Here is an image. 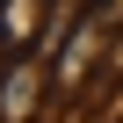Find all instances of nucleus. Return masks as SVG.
Returning a JSON list of instances; mask_svg holds the SVG:
<instances>
[{"label":"nucleus","mask_w":123,"mask_h":123,"mask_svg":"<svg viewBox=\"0 0 123 123\" xmlns=\"http://www.w3.org/2000/svg\"><path fill=\"white\" fill-rule=\"evenodd\" d=\"M109 43H116V22H101L94 7L80 15V29L65 36V51L51 58V87H58V101H73V94H87V73L109 58Z\"/></svg>","instance_id":"f257e3e1"},{"label":"nucleus","mask_w":123,"mask_h":123,"mask_svg":"<svg viewBox=\"0 0 123 123\" xmlns=\"http://www.w3.org/2000/svg\"><path fill=\"white\" fill-rule=\"evenodd\" d=\"M43 101H58V87H51V65L43 58H7L0 65V123H36V109Z\"/></svg>","instance_id":"f03ea898"},{"label":"nucleus","mask_w":123,"mask_h":123,"mask_svg":"<svg viewBox=\"0 0 123 123\" xmlns=\"http://www.w3.org/2000/svg\"><path fill=\"white\" fill-rule=\"evenodd\" d=\"M43 29V0H0V36H7V51L22 58Z\"/></svg>","instance_id":"7ed1b4c3"},{"label":"nucleus","mask_w":123,"mask_h":123,"mask_svg":"<svg viewBox=\"0 0 123 123\" xmlns=\"http://www.w3.org/2000/svg\"><path fill=\"white\" fill-rule=\"evenodd\" d=\"M94 15H101V22H116V29H123V0H94Z\"/></svg>","instance_id":"20e7f679"}]
</instances>
